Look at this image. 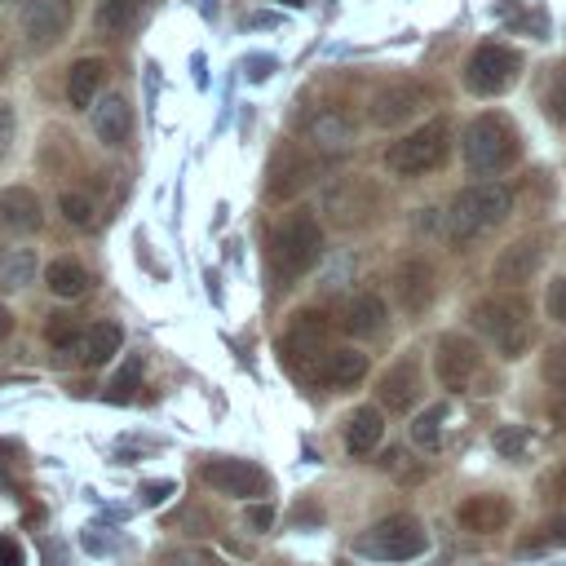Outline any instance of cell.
<instances>
[{
	"mask_svg": "<svg viewBox=\"0 0 566 566\" xmlns=\"http://www.w3.org/2000/svg\"><path fill=\"white\" fill-rule=\"evenodd\" d=\"M509 212H513V190H509V186H500V181L464 186V190L451 199V208H447V234H451L455 243L478 239V234H486L491 226H500Z\"/></svg>",
	"mask_w": 566,
	"mask_h": 566,
	"instance_id": "obj_1",
	"label": "cell"
},
{
	"mask_svg": "<svg viewBox=\"0 0 566 566\" xmlns=\"http://www.w3.org/2000/svg\"><path fill=\"white\" fill-rule=\"evenodd\" d=\"M464 164L473 177H491V172H504L513 159H517V128L504 119V115H478L469 128H464Z\"/></svg>",
	"mask_w": 566,
	"mask_h": 566,
	"instance_id": "obj_2",
	"label": "cell"
},
{
	"mask_svg": "<svg viewBox=\"0 0 566 566\" xmlns=\"http://www.w3.org/2000/svg\"><path fill=\"white\" fill-rule=\"evenodd\" d=\"M447 146H451L447 119H429V124L411 128L407 137H398V142L385 150V168H389L394 177H420V172H433V168L447 159Z\"/></svg>",
	"mask_w": 566,
	"mask_h": 566,
	"instance_id": "obj_3",
	"label": "cell"
},
{
	"mask_svg": "<svg viewBox=\"0 0 566 566\" xmlns=\"http://www.w3.org/2000/svg\"><path fill=\"white\" fill-rule=\"evenodd\" d=\"M473 327L482 336H491L509 358H517L531 345V318H526V301L522 296H486L473 305Z\"/></svg>",
	"mask_w": 566,
	"mask_h": 566,
	"instance_id": "obj_4",
	"label": "cell"
},
{
	"mask_svg": "<svg viewBox=\"0 0 566 566\" xmlns=\"http://www.w3.org/2000/svg\"><path fill=\"white\" fill-rule=\"evenodd\" d=\"M424 548H429V535H424V526L411 513H389V517H380L358 539V553L363 557H376V562H411Z\"/></svg>",
	"mask_w": 566,
	"mask_h": 566,
	"instance_id": "obj_5",
	"label": "cell"
},
{
	"mask_svg": "<svg viewBox=\"0 0 566 566\" xmlns=\"http://www.w3.org/2000/svg\"><path fill=\"white\" fill-rule=\"evenodd\" d=\"M318 252H323V230H318L314 217L296 212L292 221H283V226L274 230L270 256H274V270H279L283 279H301L305 270H314Z\"/></svg>",
	"mask_w": 566,
	"mask_h": 566,
	"instance_id": "obj_6",
	"label": "cell"
},
{
	"mask_svg": "<svg viewBox=\"0 0 566 566\" xmlns=\"http://www.w3.org/2000/svg\"><path fill=\"white\" fill-rule=\"evenodd\" d=\"M522 71V57L504 44H478L464 62V88L478 93V97H495L504 93Z\"/></svg>",
	"mask_w": 566,
	"mask_h": 566,
	"instance_id": "obj_7",
	"label": "cell"
},
{
	"mask_svg": "<svg viewBox=\"0 0 566 566\" xmlns=\"http://www.w3.org/2000/svg\"><path fill=\"white\" fill-rule=\"evenodd\" d=\"M199 478H203V486H212L217 495H230V500H256V495L270 491L265 469H256L252 460H230V455L203 460Z\"/></svg>",
	"mask_w": 566,
	"mask_h": 566,
	"instance_id": "obj_8",
	"label": "cell"
},
{
	"mask_svg": "<svg viewBox=\"0 0 566 566\" xmlns=\"http://www.w3.org/2000/svg\"><path fill=\"white\" fill-rule=\"evenodd\" d=\"M279 354H283V363H287L292 371H301V376H305L310 367H318V354H327V318L314 314V310H301V314L292 318V327L283 332Z\"/></svg>",
	"mask_w": 566,
	"mask_h": 566,
	"instance_id": "obj_9",
	"label": "cell"
},
{
	"mask_svg": "<svg viewBox=\"0 0 566 566\" xmlns=\"http://www.w3.org/2000/svg\"><path fill=\"white\" fill-rule=\"evenodd\" d=\"M323 212L336 226H363L376 212V186L363 177H340L336 186H327L323 195Z\"/></svg>",
	"mask_w": 566,
	"mask_h": 566,
	"instance_id": "obj_10",
	"label": "cell"
},
{
	"mask_svg": "<svg viewBox=\"0 0 566 566\" xmlns=\"http://www.w3.org/2000/svg\"><path fill=\"white\" fill-rule=\"evenodd\" d=\"M478 363H482V354H478V345L469 336H460V332L438 336V345H433V371H438L442 389H469Z\"/></svg>",
	"mask_w": 566,
	"mask_h": 566,
	"instance_id": "obj_11",
	"label": "cell"
},
{
	"mask_svg": "<svg viewBox=\"0 0 566 566\" xmlns=\"http://www.w3.org/2000/svg\"><path fill=\"white\" fill-rule=\"evenodd\" d=\"M424 102H429V93H424L420 84L398 80V84H389V88H380V93L371 97L367 119H371L376 128H398V124H407L411 115H420V111H424Z\"/></svg>",
	"mask_w": 566,
	"mask_h": 566,
	"instance_id": "obj_12",
	"label": "cell"
},
{
	"mask_svg": "<svg viewBox=\"0 0 566 566\" xmlns=\"http://www.w3.org/2000/svg\"><path fill=\"white\" fill-rule=\"evenodd\" d=\"M71 22V0H27L22 4V35L35 49H49Z\"/></svg>",
	"mask_w": 566,
	"mask_h": 566,
	"instance_id": "obj_13",
	"label": "cell"
},
{
	"mask_svg": "<svg viewBox=\"0 0 566 566\" xmlns=\"http://www.w3.org/2000/svg\"><path fill=\"white\" fill-rule=\"evenodd\" d=\"M314 172H318V164H314L310 155H301V150H279L274 164H270L265 195H270V199H292V195H301V190L314 181Z\"/></svg>",
	"mask_w": 566,
	"mask_h": 566,
	"instance_id": "obj_14",
	"label": "cell"
},
{
	"mask_svg": "<svg viewBox=\"0 0 566 566\" xmlns=\"http://www.w3.org/2000/svg\"><path fill=\"white\" fill-rule=\"evenodd\" d=\"M394 296H398V305L407 314H420L433 301V265L424 256H407L394 270Z\"/></svg>",
	"mask_w": 566,
	"mask_h": 566,
	"instance_id": "obj_15",
	"label": "cell"
},
{
	"mask_svg": "<svg viewBox=\"0 0 566 566\" xmlns=\"http://www.w3.org/2000/svg\"><path fill=\"white\" fill-rule=\"evenodd\" d=\"M509 517H513V504L504 495H491V491L486 495H469L455 509V522L464 531H473V535H495V531L509 526Z\"/></svg>",
	"mask_w": 566,
	"mask_h": 566,
	"instance_id": "obj_16",
	"label": "cell"
},
{
	"mask_svg": "<svg viewBox=\"0 0 566 566\" xmlns=\"http://www.w3.org/2000/svg\"><path fill=\"white\" fill-rule=\"evenodd\" d=\"M40 221H44V212H40L35 190H27V186H4L0 190V230L31 234V230H40Z\"/></svg>",
	"mask_w": 566,
	"mask_h": 566,
	"instance_id": "obj_17",
	"label": "cell"
},
{
	"mask_svg": "<svg viewBox=\"0 0 566 566\" xmlns=\"http://www.w3.org/2000/svg\"><path fill=\"white\" fill-rule=\"evenodd\" d=\"M535 270H539V243H535V239H517V243H509V248L495 256L491 279L504 283V287H517V283H526Z\"/></svg>",
	"mask_w": 566,
	"mask_h": 566,
	"instance_id": "obj_18",
	"label": "cell"
},
{
	"mask_svg": "<svg viewBox=\"0 0 566 566\" xmlns=\"http://www.w3.org/2000/svg\"><path fill=\"white\" fill-rule=\"evenodd\" d=\"M380 407H389V411H407V407H416V398H420V371H416V363L411 358H402V363H394L385 376H380Z\"/></svg>",
	"mask_w": 566,
	"mask_h": 566,
	"instance_id": "obj_19",
	"label": "cell"
},
{
	"mask_svg": "<svg viewBox=\"0 0 566 566\" xmlns=\"http://www.w3.org/2000/svg\"><path fill=\"white\" fill-rule=\"evenodd\" d=\"M93 133H97L106 146L128 142V133H133V111H128V102H124L119 93H111V97H102V102L93 106Z\"/></svg>",
	"mask_w": 566,
	"mask_h": 566,
	"instance_id": "obj_20",
	"label": "cell"
},
{
	"mask_svg": "<svg viewBox=\"0 0 566 566\" xmlns=\"http://www.w3.org/2000/svg\"><path fill=\"white\" fill-rule=\"evenodd\" d=\"M340 327L349 336H376L385 327V301L376 292H358L345 301V314H340Z\"/></svg>",
	"mask_w": 566,
	"mask_h": 566,
	"instance_id": "obj_21",
	"label": "cell"
},
{
	"mask_svg": "<svg viewBox=\"0 0 566 566\" xmlns=\"http://www.w3.org/2000/svg\"><path fill=\"white\" fill-rule=\"evenodd\" d=\"M318 376L332 389H354L367 376V354H358V349H327L323 363H318Z\"/></svg>",
	"mask_w": 566,
	"mask_h": 566,
	"instance_id": "obj_22",
	"label": "cell"
},
{
	"mask_svg": "<svg viewBox=\"0 0 566 566\" xmlns=\"http://www.w3.org/2000/svg\"><path fill=\"white\" fill-rule=\"evenodd\" d=\"M119 345H124V332L115 323H93V327H84L75 354H80L84 367H102V363H111L119 354Z\"/></svg>",
	"mask_w": 566,
	"mask_h": 566,
	"instance_id": "obj_23",
	"label": "cell"
},
{
	"mask_svg": "<svg viewBox=\"0 0 566 566\" xmlns=\"http://www.w3.org/2000/svg\"><path fill=\"white\" fill-rule=\"evenodd\" d=\"M380 438H385V416H380V407H358V411L349 416V424H345V447H349V455L376 451Z\"/></svg>",
	"mask_w": 566,
	"mask_h": 566,
	"instance_id": "obj_24",
	"label": "cell"
},
{
	"mask_svg": "<svg viewBox=\"0 0 566 566\" xmlns=\"http://www.w3.org/2000/svg\"><path fill=\"white\" fill-rule=\"evenodd\" d=\"M102 75H106V62L102 57H80L66 71V97H71V106H93V97L102 88Z\"/></svg>",
	"mask_w": 566,
	"mask_h": 566,
	"instance_id": "obj_25",
	"label": "cell"
},
{
	"mask_svg": "<svg viewBox=\"0 0 566 566\" xmlns=\"http://www.w3.org/2000/svg\"><path fill=\"white\" fill-rule=\"evenodd\" d=\"M44 283H49V292H53V296L75 301V296H84V292H88V270H84L80 261H71V256H57V261H49Z\"/></svg>",
	"mask_w": 566,
	"mask_h": 566,
	"instance_id": "obj_26",
	"label": "cell"
},
{
	"mask_svg": "<svg viewBox=\"0 0 566 566\" xmlns=\"http://www.w3.org/2000/svg\"><path fill=\"white\" fill-rule=\"evenodd\" d=\"M310 142H314L318 150H345V146L354 142V128H349V119H345V115L323 111V115L310 124Z\"/></svg>",
	"mask_w": 566,
	"mask_h": 566,
	"instance_id": "obj_27",
	"label": "cell"
},
{
	"mask_svg": "<svg viewBox=\"0 0 566 566\" xmlns=\"http://www.w3.org/2000/svg\"><path fill=\"white\" fill-rule=\"evenodd\" d=\"M146 4H150V0H102V4H97V27H102L106 35H124V31L142 18Z\"/></svg>",
	"mask_w": 566,
	"mask_h": 566,
	"instance_id": "obj_28",
	"label": "cell"
},
{
	"mask_svg": "<svg viewBox=\"0 0 566 566\" xmlns=\"http://www.w3.org/2000/svg\"><path fill=\"white\" fill-rule=\"evenodd\" d=\"M35 279V252L31 248H13L0 256V287H27Z\"/></svg>",
	"mask_w": 566,
	"mask_h": 566,
	"instance_id": "obj_29",
	"label": "cell"
},
{
	"mask_svg": "<svg viewBox=\"0 0 566 566\" xmlns=\"http://www.w3.org/2000/svg\"><path fill=\"white\" fill-rule=\"evenodd\" d=\"M442 420H447V407H442V402L424 407V411L411 420V442L424 447V451H433V447L442 442Z\"/></svg>",
	"mask_w": 566,
	"mask_h": 566,
	"instance_id": "obj_30",
	"label": "cell"
},
{
	"mask_svg": "<svg viewBox=\"0 0 566 566\" xmlns=\"http://www.w3.org/2000/svg\"><path fill=\"white\" fill-rule=\"evenodd\" d=\"M57 212H62L75 230H88V226H93V199H88V195H80V190H62Z\"/></svg>",
	"mask_w": 566,
	"mask_h": 566,
	"instance_id": "obj_31",
	"label": "cell"
},
{
	"mask_svg": "<svg viewBox=\"0 0 566 566\" xmlns=\"http://www.w3.org/2000/svg\"><path fill=\"white\" fill-rule=\"evenodd\" d=\"M44 336H49V345H57V349H75L80 336H84V323L71 318V314H53L49 327H44Z\"/></svg>",
	"mask_w": 566,
	"mask_h": 566,
	"instance_id": "obj_32",
	"label": "cell"
},
{
	"mask_svg": "<svg viewBox=\"0 0 566 566\" xmlns=\"http://www.w3.org/2000/svg\"><path fill=\"white\" fill-rule=\"evenodd\" d=\"M544 385H548L557 398H566V345H553V349L544 354Z\"/></svg>",
	"mask_w": 566,
	"mask_h": 566,
	"instance_id": "obj_33",
	"label": "cell"
},
{
	"mask_svg": "<svg viewBox=\"0 0 566 566\" xmlns=\"http://www.w3.org/2000/svg\"><path fill=\"white\" fill-rule=\"evenodd\" d=\"M544 310H548V318H553V323H562V327H566V279H553V283H548Z\"/></svg>",
	"mask_w": 566,
	"mask_h": 566,
	"instance_id": "obj_34",
	"label": "cell"
},
{
	"mask_svg": "<svg viewBox=\"0 0 566 566\" xmlns=\"http://www.w3.org/2000/svg\"><path fill=\"white\" fill-rule=\"evenodd\" d=\"M137 376H142V358H128V363L119 367V376L111 380V398H128V389H133Z\"/></svg>",
	"mask_w": 566,
	"mask_h": 566,
	"instance_id": "obj_35",
	"label": "cell"
},
{
	"mask_svg": "<svg viewBox=\"0 0 566 566\" xmlns=\"http://www.w3.org/2000/svg\"><path fill=\"white\" fill-rule=\"evenodd\" d=\"M531 544H566V513H557V517H548V522L539 526V535H535Z\"/></svg>",
	"mask_w": 566,
	"mask_h": 566,
	"instance_id": "obj_36",
	"label": "cell"
},
{
	"mask_svg": "<svg viewBox=\"0 0 566 566\" xmlns=\"http://www.w3.org/2000/svg\"><path fill=\"white\" fill-rule=\"evenodd\" d=\"M548 111L566 124V66L557 71V80H553V88H548Z\"/></svg>",
	"mask_w": 566,
	"mask_h": 566,
	"instance_id": "obj_37",
	"label": "cell"
},
{
	"mask_svg": "<svg viewBox=\"0 0 566 566\" xmlns=\"http://www.w3.org/2000/svg\"><path fill=\"white\" fill-rule=\"evenodd\" d=\"M0 566H27V553L13 535H0Z\"/></svg>",
	"mask_w": 566,
	"mask_h": 566,
	"instance_id": "obj_38",
	"label": "cell"
},
{
	"mask_svg": "<svg viewBox=\"0 0 566 566\" xmlns=\"http://www.w3.org/2000/svg\"><path fill=\"white\" fill-rule=\"evenodd\" d=\"M495 447H500L504 455H513V451L526 447V433H517V429H500V433H495Z\"/></svg>",
	"mask_w": 566,
	"mask_h": 566,
	"instance_id": "obj_39",
	"label": "cell"
},
{
	"mask_svg": "<svg viewBox=\"0 0 566 566\" xmlns=\"http://www.w3.org/2000/svg\"><path fill=\"white\" fill-rule=\"evenodd\" d=\"M172 491H177V482H146V486H142V500H146V504H159V500L172 495Z\"/></svg>",
	"mask_w": 566,
	"mask_h": 566,
	"instance_id": "obj_40",
	"label": "cell"
},
{
	"mask_svg": "<svg viewBox=\"0 0 566 566\" xmlns=\"http://www.w3.org/2000/svg\"><path fill=\"white\" fill-rule=\"evenodd\" d=\"M248 522H252V531H270L274 509H270V504H256V509H248Z\"/></svg>",
	"mask_w": 566,
	"mask_h": 566,
	"instance_id": "obj_41",
	"label": "cell"
},
{
	"mask_svg": "<svg viewBox=\"0 0 566 566\" xmlns=\"http://www.w3.org/2000/svg\"><path fill=\"white\" fill-rule=\"evenodd\" d=\"M544 491H548V495H566V460L544 478Z\"/></svg>",
	"mask_w": 566,
	"mask_h": 566,
	"instance_id": "obj_42",
	"label": "cell"
},
{
	"mask_svg": "<svg viewBox=\"0 0 566 566\" xmlns=\"http://www.w3.org/2000/svg\"><path fill=\"white\" fill-rule=\"evenodd\" d=\"M9 133H13V106L0 97V146L9 142Z\"/></svg>",
	"mask_w": 566,
	"mask_h": 566,
	"instance_id": "obj_43",
	"label": "cell"
},
{
	"mask_svg": "<svg viewBox=\"0 0 566 566\" xmlns=\"http://www.w3.org/2000/svg\"><path fill=\"white\" fill-rule=\"evenodd\" d=\"M243 66H252V71H248L252 80H265V75H270V66H274V57H248Z\"/></svg>",
	"mask_w": 566,
	"mask_h": 566,
	"instance_id": "obj_44",
	"label": "cell"
},
{
	"mask_svg": "<svg viewBox=\"0 0 566 566\" xmlns=\"http://www.w3.org/2000/svg\"><path fill=\"white\" fill-rule=\"evenodd\" d=\"M9 332H13V314H9V310H4V305H0V340H4V336H9Z\"/></svg>",
	"mask_w": 566,
	"mask_h": 566,
	"instance_id": "obj_45",
	"label": "cell"
},
{
	"mask_svg": "<svg viewBox=\"0 0 566 566\" xmlns=\"http://www.w3.org/2000/svg\"><path fill=\"white\" fill-rule=\"evenodd\" d=\"M0 71H4V53H0Z\"/></svg>",
	"mask_w": 566,
	"mask_h": 566,
	"instance_id": "obj_46",
	"label": "cell"
},
{
	"mask_svg": "<svg viewBox=\"0 0 566 566\" xmlns=\"http://www.w3.org/2000/svg\"><path fill=\"white\" fill-rule=\"evenodd\" d=\"M287 4H301V0H287Z\"/></svg>",
	"mask_w": 566,
	"mask_h": 566,
	"instance_id": "obj_47",
	"label": "cell"
},
{
	"mask_svg": "<svg viewBox=\"0 0 566 566\" xmlns=\"http://www.w3.org/2000/svg\"><path fill=\"white\" fill-rule=\"evenodd\" d=\"M0 256H4V252H0Z\"/></svg>",
	"mask_w": 566,
	"mask_h": 566,
	"instance_id": "obj_48",
	"label": "cell"
}]
</instances>
